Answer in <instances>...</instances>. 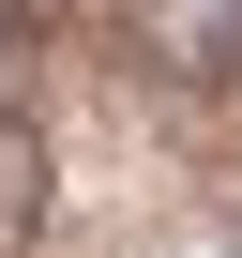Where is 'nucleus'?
Listing matches in <instances>:
<instances>
[{
	"label": "nucleus",
	"instance_id": "obj_2",
	"mask_svg": "<svg viewBox=\"0 0 242 258\" xmlns=\"http://www.w3.org/2000/svg\"><path fill=\"white\" fill-rule=\"evenodd\" d=\"M31 228H46V137L0 121V258H31Z\"/></svg>",
	"mask_w": 242,
	"mask_h": 258
},
{
	"label": "nucleus",
	"instance_id": "obj_3",
	"mask_svg": "<svg viewBox=\"0 0 242 258\" xmlns=\"http://www.w3.org/2000/svg\"><path fill=\"white\" fill-rule=\"evenodd\" d=\"M31 46H46V0H0V76H16Z\"/></svg>",
	"mask_w": 242,
	"mask_h": 258
},
{
	"label": "nucleus",
	"instance_id": "obj_1",
	"mask_svg": "<svg viewBox=\"0 0 242 258\" xmlns=\"http://www.w3.org/2000/svg\"><path fill=\"white\" fill-rule=\"evenodd\" d=\"M121 31L167 91H242V0H121Z\"/></svg>",
	"mask_w": 242,
	"mask_h": 258
}]
</instances>
